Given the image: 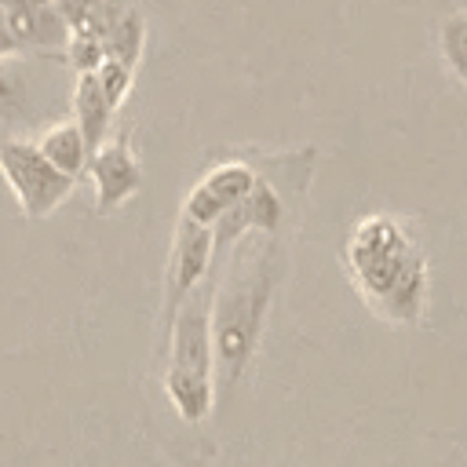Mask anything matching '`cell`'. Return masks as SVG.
Wrapping results in <instances>:
<instances>
[{
    "label": "cell",
    "instance_id": "obj_3",
    "mask_svg": "<svg viewBox=\"0 0 467 467\" xmlns=\"http://www.w3.org/2000/svg\"><path fill=\"white\" fill-rule=\"evenodd\" d=\"M0 171L26 219H47L77 186L73 175L58 171L44 150L26 135H7L0 146Z\"/></svg>",
    "mask_w": 467,
    "mask_h": 467
},
{
    "label": "cell",
    "instance_id": "obj_17",
    "mask_svg": "<svg viewBox=\"0 0 467 467\" xmlns=\"http://www.w3.org/2000/svg\"><path fill=\"white\" fill-rule=\"evenodd\" d=\"M66 58L73 66V73H95L106 58V44L99 36H88V33H73L69 44H66Z\"/></svg>",
    "mask_w": 467,
    "mask_h": 467
},
{
    "label": "cell",
    "instance_id": "obj_4",
    "mask_svg": "<svg viewBox=\"0 0 467 467\" xmlns=\"http://www.w3.org/2000/svg\"><path fill=\"white\" fill-rule=\"evenodd\" d=\"M212 281L197 285L171 321L164 325L168 332V368L193 372V376H212V358H215V339H212Z\"/></svg>",
    "mask_w": 467,
    "mask_h": 467
},
{
    "label": "cell",
    "instance_id": "obj_15",
    "mask_svg": "<svg viewBox=\"0 0 467 467\" xmlns=\"http://www.w3.org/2000/svg\"><path fill=\"white\" fill-rule=\"evenodd\" d=\"M441 58H445V66L452 69V77L460 80V84H467V15L460 11V15H449L445 22H441Z\"/></svg>",
    "mask_w": 467,
    "mask_h": 467
},
{
    "label": "cell",
    "instance_id": "obj_7",
    "mask_svg": "<svg viewBox=\"0 0 467 467\" xmlns=\"http://www.w3.org/2000/svg\"><path fill=\"white\" fill-rule=\"evenodd\" d=\"M7 26L18 40V51H36V55H55L66 51L69 44V26L58 11L55 0H0Z\"/></svg>",
    "mask_w": 467,
    "mask_h": 467
},
{
    "label": "cell",
    "instance_id": "obj_12",
    "mask_svg": "<svg viewBox=\"0 0 467 467\" xmlns=\"http://www.w3.org/2000/svg\"><path fill=\"white\" fill-rule=\"evenodd\" d=\"M164 394L186 423H201L212 409V376H193L179 368H164Z\"/></svg>",
    "mask_w": 467,
    "mask_h": 467
},
{
    "label": "cell",
    "instance_id": "obj_14",
    "mask_svg": "<svg viewBox=\"0 0 467 467\" xmlns=\"http://www.w3.org/2000/svg\"><path fill=\"white\" fill-rule=\"evenodd\" d=\"M241 208H244L248 230H255V234H274L281 226V219H285V204H281L277 190L270 182H263V179L252 186V193L241 201Z\"/></svg>",
    "mask_w": 467,
    "mask_h": 467
},
{
    "label": "cell",
    "instance_id": "obj_13",
    "mask_svg": "<svg viewBox=\"0 0 467 467\" xmlns=\"http://www.w3.org/2000/svg\"><path fill=\"white\" fill-rule=\"evenodd\" d=\"M106 55L109 58H117V62H124V66H139V58H142V44H146V18H142V11L139 7H124L120 15H117V22L109 26V33H106Z\"/></svg>",
    "mask_w": 467,
    "mask_h": 467
},
{
    "label": "cell",
    "instance_id": "obj_5",
    "mask_svg": "<svg viewBox=\"0 0 467 467\" xmlns=\"http://www.w3.org/2000/svg\"><path fill=\"white\" fill-rule=\"evenodd\" d=\"M212 259H215V230L208 223L179 215L175 241H171V263H168V285H164V325L171 321L179 303L208 277Z\"/></svg>",
    "mask_w": 467,
    "mask_h": 467
},
{
    "label": "cell",
    "instance_id": "obj_18",
    "mask_svg": "<svg viewBox=\"0 0 467 467\" xmlns=\"http://www.w3.org/2000/svg\"><path fill=\"white\" fill-rule=\"evenodd\" d=\"M7 55H18V40H15V33L7 26V15L0 7V58H7Z\"/></svg>",
    "mask_w": 467,
    "mask_h": 467
},
{
    "label": "cell",
    "instance_id": "obj_8",
    "mask_svg": "<svg viewBox=\"0 0 467 467\" xmlns=\"http://www.w3.org/2000/svg\"><path fill=\"white\" fill-rule=\"evenodd\" d=\"M255 182H259V175H255L248 164H241V161H226V164L212 168V171L186 193L182 215L215 226V219H219L223 212H230L234 204H241V201L252 193Z\"/></svg>",
    "mask_w": 467,
    "mask_h": 467
},
{
    "label": "cell",
    "instance_id": "obj_6",
    "mask_svg": "<svg viewBox=\"0 0 467 467\" xmlns=\"http://www.w3.org/2000/svg\"><path fill=\"white\" fill-rule=\"evenodd\" d=\"M88 175L95 182V212L99 215H109L117 212L131 193H139L142 186V168L128 146V139H117V142H102L91 161H88Z\"/></svg>",
    "mask_w": 467,
    "mask_h": 467
},
{
    "label": "cell",
    "instance_id": "obj_1",
    "mask_svg": "<svg viewBox=\"0 0 467 467\" xmlns=\"http://www.w3.org/2000/svg\"><path fill=\"white\" fill-rule=\"evenodd\" d=\"M347 274L358 296L390 325H416L427 306V255L394 215H365L347 237Z\"/></svg>",
    "mask_w": 467,
    "mask_h": 467
},
{
    "label": "cell",
    "instance_id": "obj_11",
    "mask_svg": "<svg viewBox=\"0 0 467 467\" xmlns=\"http://www.w3.org/2000/svg\"><path fill=\"white\" fill-rule=\"evenodd\" d=\"M36 146L44 150V157H47L58 171H66V175H73V179H80V175L88 171L91 146H88V139H84V131H80L77 120H55V124H47L44 135L36 139Z\"/></svg>",
    "mask_w": 467,
    "mask_h": 467
},
{
    "label": "cell",
    "instance_id": "obj_2",
    "mask_svg": "<svg viewBox=\"0 0 467 467\" xmlns=\"http://www.w3.org/2000/svg\"><path fill=\"white\" fill-rule=\"evenodd\" d=\"M277 285V252L274 248H241L226 281L212 296V339L215 361L226 379H237L255 354L263 317Z\"/></svg>",
    "mask_w": 467,
    "mask_h": 467
},
{
    "label": "cell",
    "instance_id": "obj_16",
    "mask_svg": "<svg viewBox=\"0 0 467 467\" xmlns=\"http://www.w3.org/2000/svg\"><path fill=\"white\" fill-rule=\"evenodd\" d=\"M95 77H99V84H102V91H106L109 106H113V109H120V102H124V99H128V91H131L135 69L106 55V58H102V66L95 69Z\"/></svg>",
    "mask_w": 467,
    "mask_h": 467
},
{
    "label": "cell",
    "instance_id": "obj_10",
    "mask_svg": "<svg viewBox=\"0 0 467 467\" xmlns=\"http://www.w3.org/2000/svg\"><path fill=\"white\" fill-rule=\"evenodd\" d=\"M69 106H73V120L80 124L91 153L106 142V131H109V120H113V106L99 84L95 73H77V84H73V95H69Z\"/></svg>",
    "mask_w": 467,
    "mask_h": 467
},
{
    "label": "cell",
    "instance_id": "obj_19",
    "mask_svg": "<svg viewBox=\"0 0 467 467\" xmlns=\"http://www.w3.org/2000/svg\"><path fill=\"white\" fill-rule=\"evenodd\" d=\"M0 146H4V131H0Z\"/></svg>",
    "mask_w": 467,
    "mask_h": 467
},
{
    "label": "cell",
    "instance_id": "obj_9",
    "mask_svg": "<svg viewBox=\"0 0 467 467\" xmlns=\"http://www.w3.org/2000/svg\"><path fill=\"white\" fill-rule=\"evenodd\" d=\"M33 73L36 69L22 58V51L0 58V131H4V139L29 131L44 117L40 84Z\"/></svg>",
    "mask_w": 467,
    "mask_h": 467
}]
</instances>
